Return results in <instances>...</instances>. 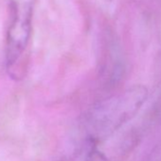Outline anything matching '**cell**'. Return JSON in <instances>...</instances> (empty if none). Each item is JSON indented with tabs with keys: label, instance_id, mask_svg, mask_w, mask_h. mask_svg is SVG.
<instances>
[{
	"label": "cell",
	"instance_id": "2",
	"mask_svg": "<svg viewBox=\"0 0 161 161\" xmlns=\"http://www.w3.org/2000/svg\"><path fill=\"white\" fill-rule=\"evenodd\" d=\"M11 19L6 33L5 67L14 80H21L25 73L23 64L32 31V16L36 0H8Z\"/></svg>",
	"mask_w": 161,
	"mask_h": 161
},
{
	"label": "cell",
	"instance_id": "3",
	"mask_svg": "<svg viewBox=\"0 0 161 161\" xmlns=\"http://www.w3.org/2000/svg\"><path fill=\"white\" fill-rule=\"evenodd\" d=\"M86 161H110V160L102 151H100L97 148L96 145L91 144L90 148L86 153Z\"/></svg>",
	"mask_w": 161,
	"mask_h": 161
},
{
	"label": "cell",
	"instance_id": "1",
	"mask_svg": "<svg viewBox=\"0 0 161 161\" xmlns=\"http://www.w3.org/2000/svg\"><path fill=\"white\" fill-rule=\"evenodd\" d=\"M148 96L146 86L135 85L96 103L85 118V129L89 142L96 145L133 119Z\"/></svg>",
	"mask_w": 161,
	"mask_h": 161
}]
</instances>
